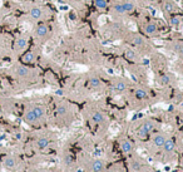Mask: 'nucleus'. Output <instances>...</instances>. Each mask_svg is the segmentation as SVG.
I'll return each mask as SVG.
<instances>
[{
    "instance_id": "nucleus-7",
    "label": "nucleus",
    "mask_w": 183,
    "mask_h": 172,
    "mask_svg": "<svg viewBox=\"0 0 183 172\" xmlns=\"http://www.w3.org/2000/svg\"><path fill=\"white\" fill-rule=\"evenodd\" d=\"M55 113H57V117H58V118L64 119V118H67V117L69 116L70 108H69V106H68L67 103L60 102V103L57 106V108H55Z\"/></svg>"
},
{
    "instance_id": "nucleus-11",
    "label": "nucleus",
    "mask_w": 183,
    "mask_h": 172,
    "mask_svg": "<svg viewBox=\"0 0 183 172\" xmlns=\"http://www.w3.org/2000/svg\"><path fill=\"white\" fill-rule=\"evenodd\" d=\"M119 147L122 149V152L124 154H131L134 149V146H133V142L128 138H122L121 142H119Z\"/></svg>"
},
{
    "instance_id": "nucleus-2",
    "label": "nucleus",
    "mask_w": 183,
    "mask_h": 172,
    "mask_svg": "<svg viewBox=\"0 0 183 172\" xmlns=\"http://www.w3.org/2000/svg\"><path fill=\"white\" fill-rule=\"evenodd\" d=\"M128 167L131 172H151V168L148 167V164H146V162H143L139 157H136V156L129 158Z\"/></svg>"
},
{
    "instance_id": "nucleus-1",
    "label": "nucleus",
    "mask_w": 183,
    "mask_h": 172,
    "mask_svg": "<svg viewBox=\"0 0 183 172\" xmlns=\"http://www.w3.org/2000/svg\"><path fill=\"white\" fill-rule=\"evenodd\" d=\"M83 169L85 172H106L107 163L101 158H88L83 163Z\"/></svg>"
},
{
    "instance_id": "nucleus-31",
    "label": "nucleus",
    "mask_w": 183,
    "mask_h": 172,
    "mask_svg": "<svg viewBox=\"0 0 183 172\" xmlns=\"http://www.w3.org/2000/svg\"><path fill=\"white\" fill-rule=\"evenodd\" d=\"M29 172H44L43 169H39V168H34V169H30Z\"/></svg>"
},
{
    "instance_id": "nucleus-34",
    "label": "nucleus",
    "mask_w": 183,
    "mask_h": 172,
    "mask_svg": "<svg viewBox=\"0 0 183 172\" xmlns=\"http://www.w3.org/2000/svg\"><path fill=\"white\" fill-rule=\"evenodd\" d=\"M75 2H80V0H75Z\"/></svg>"
},
{
    "instance_id": "nucleus-21",
    "label": "nucleus",
    "mask_w": 183,
    "mask_h": 172,
    "mask_svg": "<svg viewBox=\"0 0 183 172\" xmlns=\"http://www.w3.org/2000/svg\"><path fill=\"white\" fill-rule=\"evenodd\" d=\"M88 85H89L92 89H99L102 87V80H101V78H98L97 75H94V77L89 78Z\"/></svg>"
},
{
    "instance_id": "nucleus-29",
    "label": "nucleus",
    "mask_w": 183,
    "mask_h": 172,
    "mask_svg": "<svg viewBox=\"0 0 183 172\" xmlns=\"http://www.w3.org/2000/svg\"><path fill=\"white\" fill-rule=\"evenodd\" d=\"M174 50L178 53L179 57H183V44H181V43H176V44H174Z\"/></svg>"
},
{
    "instance_id": "nucleus-10",
    "label": "nucleus",
    "mask_w": 183,
    "mask_h": 172,
    "mask_svg": "<svg viewBox=\"0 0 183 172\" xmlns=\"http://www.w3.org/2000/svg\"><path fill=\"white\" fill-rule=\"evenodd\" d=\"M167 134L166 133H162V132H158L156 133L153 137H152V146L156 147V148H162V146L164 144V142L167 141Z\"/></svg>"
},
{
    "instance_id": "nucleus-13",
    "label": "nucleus",
    "mask_w": 183,
    "mask_h": 172,
    "mask_svg": "<svg viewBox=\"0 0 183 172\" xmlns=\"http://www.w3.org/2000/svg\"><path fill=\"white\" fill-rule=\"evenodd\" d=\"M176 149V142L172 139V138H167V141L164 142V144L162 146V151H163V154L166 156H169L174 152Z\"/></svg>"
},
{
    "instance_id": "nucleus-33",
    "label": "nucleus",
    "mask_w": 183,
    "mask_h": 172,
    "mask_svg": "<svg viewBox=\"0 0 183 172\" xmlns=\"http://www.w3.org/2000/svg\"><path fill=\"white\" fill-rule=\"evenodd\" d=\"M64 2H70V0H64Z\"/></svg>"
},
{
    "instance_id": "nucleus-28",
    "label": "nucleus",
    "mask_w": 183,
    "mask_h": 172,
    "mask_svg": "<svg viewBox=\"0 0 183 172\" xmlns=\"http://www.w3.org/2000/svg\"><path fill=\"white\" fill-rule=\"evenodd\" d=\"M113 12L117 13V14H126L122 3H121V4H114V7H113Z\"/></svg>"
},
{
    "instance_id": "nucleus-32",
    "label": "nucleus",
    "mask_w": 183,
    "mask_h": 172,
    "mask_svg": "<svg viewBox=\"0 0 183 172\" xmlns=\"http://www.w3.org/2000/svg\"><path fill=\"white\" fill-rule=\"evenodd\" d=\"M181 168H182V171H183V157H182V159H181Z\"/></svg>"
},
{
    "instance_id": "nucleus-25",
    "label": "nucleus",
    "mask_w": 183,
    "mask_h": 172,
    "mask_svg": "<svg viewBox=\"0 0 183 172\" xmlns=\"http://www.w3.org/2000/svg\"><path fill=\"white\" fill-rule=\"evenodd\" d=\"M122 5H123V9L126 13H131L136 9V5L132 2H124V3H122Z\"/></svg>"
},
{
    "instance_id": "nucleus-8",
    "label": "nucleus",
    "mask_w": 183,
    "mask_h": 172,
    "mask_svg": "<svg viewBox=\"0 0 183 172\" xmlns=\"http://www.w3.org/2000/svg\"><path fill=\"white\" fill-rule=\"evenodd\" d=\"M90 119H92V122L96 123V124H103L107 121V116L102 111L96 109V111H93L90 113Z\"/></svg>"
},
{
    "instance_id": "nucleus-30",
    "label": "nucleus",
    "mask_w": 183,
    "mask_h": 172,
    "mask_svg": "<svg viewBox=\"0 0 183 172\" xmlns=\"http://www.w3.org/2000/svg\"><path fill=\"white\" fill-rule=\"evenodd\" d=\"M169 24H171L172 27L177 28V27L181 24V20H179V18H177V17H172V18L169 19Z\"/></svg>"
},
{
    "instance_id": "nucleus-18",
    "label": "nucleus",
    "mask_w": 183,
    "mask_h": 172,
    "mask_svg": "<svg viewBox=\"0 0 183 172\" xmlns=\"http://www.w3.org/2000/svg\"><path fill=\"white\" fill-rule=\"evenodd\" d=\"M124 57H126L128 60H131V62H139V55H138V53H137L136 50H133L132 48H127V49L124 50Z\"/></svg>"
},
{
    "instance_id": "nucleus-9",
    "label": "nucleus",
    "mask_w": 183,
    "mask_h": 172,
    "mask_svg": "<svg viewBox=\"0 0 183 172\" xmlns=\"http://www.w3.org/2000/svg\"><path fill=\"white\" fill-rule=\"evenodd\" d=\"M28 48V38L25 37H19L14 42V52L15 53H22Z\"/></svg>"
},
{
    "instance_id": "nucleus-16",
    "label": "nucleus",
    "mask_w": 183,
    "mask_h": 172,
    "mask_svg": "<svg viewBox=\"0 0 183 172\" xmlns=\"http://www.w3.org/2000/svg\"><path fill=\"white\" fill-rule=\"evenodd\" d=\"M134 97H136V99H138V101H146V99L149 98V93H148V91H147L146 88L138 87V88L134 91Z\"/></svg>"
},
{
    "instance_id": "nucleus-4",
    "label": "nucleus",
    "mask_w": 183,
    "mask_h": 172,
    "mask_svg": "<svg viewBox=\"0 0 183 172\" xmlns=\"http://www.w3.org/2000/svg\"><path fill=\"white\" fill-rule=\"evenodd\" d=\"M14 75L18 78V79H29L33 74L32 69L27 65H23V64H19V65H15L14 67Z\"/></svg>"
},
{
    "instance_id": "nucleus-12",
    "label": "nucleus",
    "mask_w": 183,
    "mask_h": 172,
    "mask_svg": "<svg viewBox=\"0 0 183 172\" xmlns=\"http://www.w3.org/2000/svg\"><path fill=\"white\" fill-rule=\"evenodd\" d=\"M113 89L118 93H122V92H126L128 89V82L126 79H122V78H117L114 82H113Z\"/></svg>"
},
{
    "instance_id": "nucleus-14",
    "label": "nucleus",
    "mask_w": 183,
    "mask_h": 172,
    "mask_svg": "<svg viewBox=\"0 0 183 172\" xmlns=\"http://www.w3.org/2000/svg\"><path fill=\"white\" fill-rule=\"evenodd\" d=\"M48 34H49V27H48L47 24L42 23V24H39V25L35 28V37H37V38L44 39V38L48 37Z\"/></svg>"
},
{
    "instance_id": "nucleus-3",
    "label": "nucleus",
    "mask_w": 183,
    "mask_h": 172,
    "mask_svg": "<svg viewBox=\"0 0 183 172\" xmlns=\"http://www.w3.org/2000/svg\"><path fill=\"white\" fill-rule=\"evenodd\" d=\"M154 128H156L154 121H152V119H146V121L139 126V128H138V131H137V137L141 138V139H144V138H147V137L149 136L151 132L154 131Z\"/></svg>"
},
{
    "instance_id": "nucleus-17",
    "label": "nucleus",
    "mask_w": 183,
    "mask_h": 172,
    "mask_svg": "<svg viewBox=\"0 0 183 172\" xmlns=\"http://www.w3.org/2000/svg\"><path fill=\"white\" fill-rule=\"evenodd\" d=\"M62 162H63V164H64L67 168H69V167H73V166L75 164L74 156H73V154H70V153H68V152H65V153L63 154Z\"/></svg>"
},
{
    "instance_id": "nucleus-6",
    "label": "nucleus",
    "mask_w": 183,
    "mask_h": 172,
    "mask_svg": "<svg viewBox=\"0 0 183 172\" xmlns=\"http://www.w3.org/2000/svg\"><path fill=\"white\" fill-rule=\"evenodd\" d=\"M3 166L7 169H15L18 167V158L13 154H7L3 157Z\"/></svg>"
},
{
    "instance_id": "nucleus-15",
    "label": "nucleus",
    "mask_w": 183,
    "mask_h": 172,
    "mask_svg": "<svg viewBox=\"0 0 183 172\" xmlns=\"http://www.w3.org/2000/svg\"><path fill=\"white\" fill-rule=\"evenodd\" d=\"M49 146H50V139H49V137H47V136H40V137H38L37 141H35V147H37V149H39V151H43V149L48 148Z\"/></svg>"
},
{
    "instance_id": "nucleus-24",
    "label": "nucleus",
    "mask_w": 183,
    "mask_h": 172,
    "mask_svg": "<svg viewBox=\"0 0 183 172\" xmlns=\"http://www.w3.org/2000/svg\"><path fill=\"white\" fill-rule=\"evenodd\" d=\"M143 30L147 35H154L157 33V25H156V23H147L143 27Z\"/></svg>"
},
{
    "instance_id": "nucleus-27",
    "label": "nucleus",
    "mask_w": 183,
    "mask_h": 172,
    "mask_svg": "<svg viewBox=\"0 0 183 172\" xmlns=\"http://www.w3.org/2000/svg\"><path fill=\"white\" fill-rule=\"evenodd\" d=\"M171 80H172V78H171L169 74H163V75H161V78H159V82H161L162 85H168V84L171 83Z\"/></svg>"
},
{
    "instance_id": "nucleus-26",
    "label": "nucleus",
    "mask_w": 183,
    "mask_h": 172,
    "mask_svg": "<svg viewBox=\"0 0 183 172\" xmlns=\"http://www.w3.org/2000/svg\"><path fill=\"white\" fill-rule=\"evenodd\" d=\"M94 5L99 10H104L107 8V0H94Z\"/></svg>"
},
{
    "instance_id": "nucleus-23",
    "label": "nucleus",
    "mask_w": 183,
    "mask_h": 172,
    "mask_svg": "<svg viewBox=\"0 0 183 172\" xmlns=\"http://www.w3.org/2000/svg\"><path fill=\"white\" fill-rule=\"evenodd\" d=\"M163 10L167 14H173L177 10V5L172 2V0H166V2L163 3Z\"/></svg>"
},
{
    "instance_id": "nucleus-35",
    "label": "nucleus",
    "mask_w": 183,
    "mask_h": 172,
    "mask_svg": "<svg viewBox=\"0 0 183 172\" xmlns=\"http://www.w3.org/2000/svg\"><path fill=\"white\" fill-rule=\"evenodd\" d=\"M182 2H183V0H182Z\"/></svg>"
},
{
    "instance_id": "nucleus-19",
    "label": "nucleus",
    "mask_w": 183,
    "mask_h": 172,
    "mask_svg": "<svg viewBox=\"0 0 183 172\" xmlns=\"http://www.w3.org/2000/svg\"><path fill=\"white\" fill-rule=\"evenodd\" d=\"M29 15L32 19L34 20H39L43 18V9L39 8V7H33L30 10H29Z\"/></svg>"
},
{
    "instance_id": "nucleus-20",
    "label": "nucleus",
    "mask_w": 183,
    "mask_h": 172,
    "mask_svg": "<svg viewBox=\"0 0 183 172\" xmlns=\"http://www.w3.org/2000/svg\"><path fill=\"white\" fill-rule=\"evenodd\" d=\"M35 59H37V54H35V52H33V50L27 52V53L22 57V60H23V63H25V64H33V63L35 62Z\"/></svg>"
},
{
    "instance_id": "nucleus-22",
    "label": "nucleus",
    "mask_w": 183,
    "mask_h": 172,
    "mask_svg": "<svg viewBox=\"0 0 183 172\" xmlns=\"http://www.w3.org/2000/svg\"><path fill=\"white\" fill-rule=\"evenodd\" d=\"M129 42H131V44L134 45V47H144V44H146L144 38H142V37L138 35V34L132 35V37L129 38Z\"/></svg>"
},
{
    "instance_id": "nucleus-5",
    "label": "nucleus",
    "mask_w": 183,
    "mask_h": 172,
    "mask_svg": "<svg viewBox=\"0 0 183 172\" xmlns=\"http://www.w3.org/2000/svg\"><path fill=\"white\" fill-rule=\"evenodd\" d=\"M23 118H24V121L28 123V124H30V126H37V124H39L42 121L39 119V117L35 114V112L33 111V108H32V106H29L27 109H25V112H24V114H23Z\"/></svg>"
}]
</instances>
